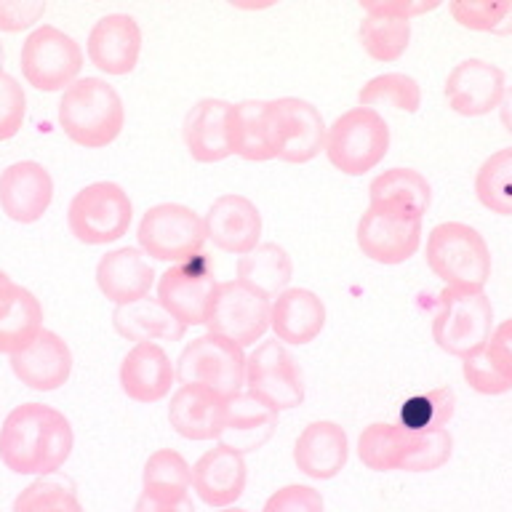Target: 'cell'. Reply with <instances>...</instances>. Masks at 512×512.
<instances>
[{
    "instance_id": "obj_2",
    "label": "cell",
    "mask_w": 512,
    "mask_h": 512,
    "mask_svg": "<svg viewBox=\"0 0 512 512\" xmlns=\"http://www.w3.org/2000/svg\"><path fill=\"white\" fill-rule=\"evenodd\" d=\"M454 454V435L440 424L406 430L390 422L368 424L358 438V456L374 472H432Z\"/></svg>"
},
{
    "instance_id": "obj_36",
    "label": "cell",
    "mask_w": 512,
    "mask_h": 512,
    "mask_svg": "<svg viewBox=\"0 0 512 512\" xmlns=\"http://www.w3.org/2000/svg\"><path fill=\"white\" fill-rule=\"evenodd\" d=\"M358 102L360 107L384 104V107H392V110L414 115L422 107V88L406 72H384V75H376L360 88Z\"/></svg>"
},
{
    "instance_id": "obj_11",
    "label": "cell",
    "mask_w": 512,
    "mask_h": 512,
    "mask_svg": "<svg viewBox=\"0 0 512 512\" xmlns=\"http://www.w3.org/2000/svg\"><path fill=\"white\" fill-rule=\"evenodd\" d=\"M139 248L155 262L179 264L200 254L206 246V224L198 211L182 203H158L144 211L139 230Z\"/></svg>"
},
{
    "instance_id": "obj_18",
    "label": "cell",
    "mask_w": 512,
    "mask_h": 512,
    "mask_svg": "<svg viewBox=\"0 0 512 512\" xmlns=\"http://www.w3.org/2000/svg\"><path fill=\"white\" fill-rule=\"evenodd\" d=\"M54 200V179L38 160H16L0 171V208L16 224H35Z\"/></svg>"
},
{
    "instance_id": "obj_40",
    "label": "cell",
    "mask_w": 512,
    "mask_h": 512,
    "mask_svg": "<svg viewBox=\"0 0 512 512\" xmlns=\"http://www.w3.org/2000/svg\"><path fill=\"white\" fill-rule=\"evenodd\" d=\"M462 376L464 382L480 395H504V392L512 390V382L504 376L488 347H480L478 352L462 358Z\"/></svg>"
},
{
    "instance_id": "obj_37",
    "label": "cell",
    "mask_w": 512,
    "mask_h": 512,
    "mask_svg": "<svg viewBox=\"0 0 512 512\" xmlns=\"http://www.w3.org/2000/svg\"><path fill=\"white\" fill-rule=\"evenodd\" d=\"M14 512H83L75 488L67 478L43 475L14 499Z\"/></svg>"
},
{
    "instance_id": "obj_35",
    "label": "cell",
    "mask_w": 512,
    "mask_h": 512,
    "mask_svg": "<svg viewBox=\"0 0 512 512\" xmlns=\"http://www.w3.org/2000/svg\"><path fill=\"white\" fill-rule=\"evenodd\" d=\"M475 195L491 214L512 216V147L496 150L475 174Z\"/></svg>"
},
{
    "instance_id": "obj_12",
    "label": "cell",
    "mask_w": 512,
    "mask_h": 512,
    "mask_svg": "<svg viewBox=\"0 0 512 512\" xmlns=\"http://www.w3.org/2000/svg\"><path fill=\"white\" fill-rule=\"evenodd\" d=\"M246 392L275 414L302 406L304 376L296 358L278 339L259 342L246 355Z\"/></svg>"
},
{
    "instance_id": "obj_44",
    "label": "cell",
    "mask_w": 512,
    "mask_h": 512,
    "mask_svg": "<svg viewBox=\"0 0 512 512\" xmlns=\"http://www.w3.org/2000/svg\"><path fill=\"white\" fill-rule=\"evenodd\" d=\"M486 347L488 352L494 355L496 363H499V368L504 371V376L512 382V318L502 320V323L494 328V334H491Z\"/></svg>"
},
{
    "instance_id": "obj_25",
    "label": "cell",
    "mask_w": 512,
    "mask_h": 512,
    "mask_svg": "<svg viewBox=\"0 0 512 512\" xmlns=\"http://www.w3.org/2000/svg\"><path fill=\"white\" fill-rule=\"evenodd\" d=\"M227 400L203 384H179L168 403V422L184 440H214L224 435Z\"/></svg>"
},
{
    "instance_id": "obj_42",
    "label": "cell",
    "mask_w": 512,
    "mask_h": 512,
    "mask_svg": "<svg viewBox=\"0 0 512 512\" xmlns=\"http://www.w3.org/2000/svg\"><path fill=\"white\" fill-rule=\"evenodd\" d=\"M323 496L312 486L291 483V486L278 488L275 494L264 502L262 512H323Z\"/></svg>"
},
{
    "instance_id": "obj_45",
    "label": "cell",
    "mask_w": 512,
    "mask_h": 512,
    "mask_svg": "<svg viewBox=\"0 0 512 512\" xmlns=\"http://www.w3.org/2000/svg\"><path fill=\"white\" fill-rule=\"evenodd\" d=\"M134 512H195L190 499L184 502H155V499H147V496H139L134 504Z\"/></svg>"
},
{
    "instance_id": "obj_31",
    "label": "cell",
    "mask_w": 512,
    "mask_h": 512,
    "mask_svg": "<svg viewBox=\"0 0 512 512\" xmlns=\"http://www.w3.org/2000/svg\"><path fill=\"white\" fill-rule=\"evenodd\" d=\"M112 326L128 342H179L187 334V326H182L174 315H168L160 307L158 299H142L126 307H115L112 312Z\"/></svg>"
},
{
    "instance_id": "obj_43",
    "label": "cell",
    "mask_w": 512,
    "mask_h": 512,
    "mask_svg": "<svg viewBox=\"0 0 512 512\" xmlns=\"http://www.w3.org/2000/svg\"><path fill=\"white\" fill-rule=\"evenodd\" d=\"M46 14L43 0H0V32H22Z\"/></svg>"
},
{
    "instance_id": "obj_21",
    "label": "cell",
    "mask_w": 512,
    "mask_h": 512,
    "mask_svg": "<svg viewBox=\"0 0 512 512\" xmlns=\"http://www.w3.org/2000/svg\"><path fill=\"white\" fill-rule=\"evenodd\" d=\"M11 371L35 392L59 390L72 374V352L62 336L43 328L27 347L11 355Z\"/></svg>"
},
{
    "instance_id": "obj_10",
    "label": "cell",
    "mask_w": 512,
    "mask_h": 512,
    "mask_svg": "<svg viewBox=\"0 0 512 512\" xmlns=\"http://www.w3.org/2000/svg\"><path fill=\"white\" fill-rule=\"evenodd\" d=\"M176 379L203 384L227 400L246 390V352L216 334L195 336L176 360Z\"/></svg>"
},
{
    "instance_id": "obj_22",
    "label": "cell",
    "mask_w": 512,
    "mask_h": 512,
    "mask_svg": "<svg viewBox=\"0 0 512 512\" xmlns=\"http://www.w3.org/2000/svg\"><path fill=\"white\" fill-rule=\"evenodd\" d=\"M120 390L136 403H158L171 395L176 382V366L158 342H139L126 352L120 363Z\"/></svg>"
},
{
    "instance_id": "obj_32",
    "label": "cell",
    "mask_w": 512,
    "mask_h": 512,
    "mask_svg": "<svg viewBox=\"0 0 512 512\" xmlns=\"http://www.w3.org/2000/svg\"><path fill=\"white\" fill-rule=\"evenodd\" d=\"M238 280L254 286L256 291H262L264 296L275 299L278 294H283L294 278V262L283 246L278 243H259L254 251L238 256Z\"/></svg>"
},
{
    "instance_id": "obj_14",
    "label": "cell",
    "mask_w": 512,
    "mask_h": 512,
    "mask_svg": "<svg viewBox=\"0 0 512 512\" xmlns=\"http://www.w3.org/2000/svg\"><path fill=\"white\" fill-rule=\"evenodd\" d=\"M272 126H275V160L283 163H310L326 150L328 126L318 107L299 96L272 99Z\"/></svg>"
},
{
    "instance_id": "obj_39",
    "label": "cell",
    "mask_w": 512,
    "mask_h": 512,
    "mask_svg": "<svg viewBox=\"0 0 512 512\" xmlns=\"http://www.w3.org/2000/svg\"><path fill=\"white\" fill-rule=\"evenodd\" d=\"M278 422V414L267 408L262 400H256L251 392H238L227 398L224 408V432H270Z\"/></svg>"
},
{
    "instance_id": "obj_13",
    "label": "cell",
    "mask_w": 512,
    "mask_h": 512,
    "mask_svg": "<svg viewBox=\"0 0 512 512\" xmlns=\"http://www.w3.org/2000/svg\"><path fill=\"white\" fill-rule=\"evenodd\" d=\"M214 264L203 251L171 264L158 278L160 307L174 315L182 326H206L208 307L216 291Z\"/></svg>"
},
{
    "instance_id": "obj_41",
    "label": "cell",
    "mask_w": 512,
    "mask_h": 512,
    "mask_svg": "<svg viewBox=\"0 0 512 512\" xmlns=\"http://www.w3.org/2000/svg\"><path fill=\"white\" fill-rule=\"evenodd\" d=\"M27 115V96L19 80L0 70V142L14 139Z\"/></svg>"
},
{
    "instance_id": "obj_4",
    "label": "cell",
    "mask_w": 512,
    "mask_h": 512,
    "mask_svg": "<svg viewBox=\"0 0 512 512\" xmlns=\"http://www.w3.org/2000/svg\"><path fill=\"white\" fill-rule=\"evenodd\" d=\"M427 267L446 288L486 291L491 278V248L475 227L440 222L427 235Z\"/></svg>"
},
{
    "instance_id": "obj_47",
    "label": "cell",
    "mask_w": 512,
    "mask_h": 512,
    "mask_svg": "<svg viewBox=\"0 0 512 512\" xmlns=\"http://www.w3.org/2000/svg\"><path fill=\"white\" fill-rule=\"evenodd\" d=\"M14 286H16L14 280L8 278L6 272L0 270V307L8 302V296H11V291H14Z\"/></svg>"
},
{
    "instance_id": "obj_30",
    "label": "cell",
    "mask_w": 512,
    "mask_h": 512,
    "mask_svg": "<svg viewBox=\"0 0 512 512\" xmlns=\"http://www.w3.org/2000/svg\"><path fill=\"white\" fill-rule=\"evenodd\" d=\"M430 203V182L414 168H387L368 187V206L392 208V211L414 216V219H424Z\"/></svg>"
},
{
    "instance_id": "obj_34",
    "label": "cell",
    "mask_w": 512,
    "mask_h": 512,
    "mask_svg": "<svg viewBox=\"0 0 512 512\" xmlns=\"http://www.w3.org/2000/svg\"><path fill=\"white\" fill-rule=\"evenodd\" d=\"M43 331V307L32 291L14 286L8 302L0 307V355H14Z\"/></svg>"
},
{
    "instance_id": "obj_48",
    "label": "cell",
    "mask_w": 512,
    "mask_h": 512,
    "mask_svg": "<svg viewBox=\"0 0 512 512\" xmlns=\"http://www.w3.org/2000/svg\"><path fill=\"white\" fill-rule=\"evenodd\" d=\"M216 512H248V510H243V507H235V504H232V507H224V510H216Z\"/></svg>"
},
{
    "instance_id": "obj_15",
    "label": "cell",
    "mask_w": 512,
    "mask_h": 512,
    "mask_svg": "<svg viewBox=\"0 0 512 512\" xmlns=\"http://www.w3.org/2000/svg\"><path fill=\"white\" fill-rule=\"evenodd\" d=\"M422 219L368 206L358 222V248L376 264H403L422 246Z\"/></svg>"
},
{
    "instance_id": "obj_24",
    "label": "cell",
    "mask_w": 512,
    "mask_h": 512,
    "mask_svg": "<svg viewBox=\"0 0 512 512\" xmlns=\"http://www.w3.org/2000/svg\"><path fill=\"white\" fill-rule=\"evenodd\" d=\"M350 459V440L342 424L310 422L299 432L294 443L296 470L312 480H331L347 467Z\"/></svg>"
},
{
    "instance_id": "obj_9",
    "label": "cell",
    "mask_w": 512,
    "mask_h": 512,
    "mask_svg": "<svg viewBox=\"0 0 512 512\" xmlns=\"http://www.w3.org/2000/svg\"><path fill=\"white\" fill-rule=\"evenodd\" d=\"M270 296L256 291L243 280L232 278L219 283L208 307L206 328L238 347H256L270 328Z\"/></svg>"
},
{
    "instance_id": "obj_7",
    "label": "cell",
    "mask_w": 512,
    "mask_h": 512,
    "mask_svg": "<svg viewBox=\"0 0 512 512\" xmlns=\"http://www.w3.org/2000/svg\"><path fill=\"white\" fill-rule=\"evenodd\" d=\"M134 219V203L115 182H94L75 192L67 208V227L72 238L86 246H107L128 232Z\"/></svg>"
},
{
    "instance_id": "obj_16",
    "label": "cell",
    "mask_w": 512,
    "mask_h": 512,
    "mask_svg": "<svg viewBox=\"0 0 512 512\" xmlns=\"http://www.w3.org/2000/svg\"><path fill=\"white\" fill-rule=\"evenodd\" d=\"M507 91V78L496 64L486 59H464L448 72L446 94L448 107L464 118H483L499 104Z\"/></svg>"
},
{
    "instance_id": "obj_19",
    "label": "cell",
    "mask_w": 512,
    "mask_h": 512,
    "mask_svg": "<svg viewBox=\"0 0 512 512\" xmlns=\"http://www.w3.org/2000/svg\"><path fill=\"white\" fill-rule=\"evenodd\" d=\"M248 483V467L243 451L230 443H216L192 464V491L214 510H224L238 502Z\"/></svg>"
},
{
    "instance_id": "obj_26",
    "label": "cell",
    "mask_w": 512,
    "mask_h": 512,
    "mask_svg": "<svg viewBox=\"0 0 512 512\" xmlns=\"http://www.w3.org/2000/svg\"><path fill=\"white\" fill-rule=\"evenodd\" d=\"M270 328L283 344L315 342L326 328V304L310 288H286L270 304Z\"/></svg>"
},
{
    "instance_id": "obj_38",
    "label": "cell",
    "mask_w": 512,
    "mask_h": 512,
    "mask_svg": "<svg viewBox=\"0 0 512 512\" xmlns=\"http://www.w3.org/2000/svg\"><path fill=\"white\" fill-rule=\"evenodd\" d=\"M448 11L464 30L512 35V0H454Z\"/></svg>"
},
{
    "instance_id": "obj_20",
    "label": "cell",
    "mask_w": 512,
    "mask_h": 512,
    "mask_svg": "<svg viewBox=\"0 0 512 512\" xmlns=\"http://www.w3.org/2000/svg\"><path fill=\"white\" fill-rule=\"evenodd\" d=\"M86 54L99 72L123 78L142 56V27L128 14L102 16L88 32Z\"/></svg>"
},
{
    "instance_id": "obj_3",
    "label": "cell",
    "mask_w": 512,
    "mask_h": 512,
    "mask_svg": "<svg viewBox=\"0 0 512 512\" xmlns=\"http://www.w3.org/2000/svg\"><path fill=\"white\" fill-rule=\"evenodd\" d=\"M56 118L72 142L86 150H102L115 142L126 126V107L107 80L78 78L62 91Z\"/></svg>"
},
{
    "instance_id": "obj_8",
    "label": "cell",
    "mask_w": 512,
    "mask_h": 512,
    "mask_svg": "<svg viewBox=\"0 0 512 512\" xmlns=\"http://www.w3.org/2000/svg\"><path fill=\"white\" fill-rule=\"evenodd\" d=\"M19 64L24 80L32 88L46 94L67 91L83 70V48L54 24H40L22 43Z\"/></svg>"
},
{
    "instance_id": "obj_29",
    "label": "cell",
    "mask_w": 512,
    "mask_h": 512,
    "mask_svg": "<svg viewBox=\"0 0 512 512\" xmlns=\"http://www.w3.org/2000/svg\"><path fill=\"white\" fill-rule=\"evenodd\" d=\"M360 6L366 11L358 27L363 51L376 62H398L411 43V19L387 11L384 0H363Z\"/></svg>"
},
{
    "instance_id": "obj_23",
    "label": "cell",
    "mask_w": 512,
    "mask_h": 512,
    "mask_svg": "<svg viewBox=\"0 0 512 512\" xmlns=\"http://www.w3.org/2000/svg\"><path fill=\"white\" fill-rule=\"evenodd\" d=\"M155 280L158 275L139 248H115L96 262V286L115 307L147 299Z\"/></svg>"
},
{
    "instance_id": "obj_28",
    "label": "cell",
    "mask_w": 512,
    "mask_h": 512,
    "mask_svg": "<svg viewBox=\"0 0 512 512\" xmlns=\"http://www.w3.org/2000/svg\"><path fill=\"white\" fill-rule=\"evenodd\" d=\"M230 147L232 155L248 163L275 160V126H272L270 102L248 99V102L232 104Z\"/></svg>"
},
{
    "instance_id": "obj_27",
    "label": "cell",
    "mask_w": 512,
    "mask_h": 512,
    "mask_svg": "<svg viewBox=\"0 0 512 512\" xmlns=\"http://www.w3.org/2000/svg\"><path fill=\"white\" fill-rule=\"evenodd\" d=\"M230 110L224 99H200L184 118V147L198 163H222L232 155Z\"/></svg>"
},
{
    "instance_id": "obj_17",
    "label": "cell",
    "mask_w": 512,
    "mask_h": 512,
    "mask_svg": "<svg viewBox=\"0 0 512 512\" xmlns=\"http://www.w3.org/2000/svg\"><path fill=\"white\" fill-rule=\"evenodd\" d=\"M206 240L224 254L243 256L262 243V214L254 200L238 192L216 198L203 216Z\"/></svg>"
},
{
    "instance_id": "obj_46",
    "label": "cell",
    "mask_w": 512,
    "mask_h": 512,
    "mask_svg": "<svg viewBox=\"0 0 512 512\" xmlns=\"http://www.w3.org/2000/svg\"><path fill=\"white\" fill-rule=\"evenodd\" d=\"M499 118H502V126L512 134V86H507V91H504V99L499 104Z\"/></svg>"
},
{
    "instance_id": "obj_5",
    "label": "cell",
    "mask_w": 512,
    "mask_h": 512,
    "mask_svg": "<svg viewBox=\"0 0 512 512\" xmlns=\"http://www.w3.org/2000/svg\"><path fill=\"white\" fill-rule=\"evenodd\" d=\"M390 150V126L374 107H352L328 126L326 155L336 171L363 176Z\"/></svg>"
},
{
    "instance_id": "obj_33",
    "label": "cell",
    "mask_w": 512,
    "mask_h": 512,
    "mask_svg": "<svg viewBox=\"0 0 512 512\" xmlns=\"http://www.w3.org/2000/svg\"><path fill=\"white\" fill-rule=\"evenodd\" d=\"M192 467L174 448H158L144 462L142 496L155 502H184L190 499Z\"/></svg>"
},
{
    "instance_id": "obj_6",
    "label": "cell",
    "mask_w": 512,
    "mask_h": 512,
    "mask_svg": "<svg viewBox=\"0 0 512 512\" xmlns=\"http://www.w3.org/2000/svg\"><path fill=\"white\" fill-rule=\"evenodd\" d=\"M494 334V307L486 291L443 288L440 307L432 318V339L454 358H467L486 347Z\"/></svg>"
},
{
    "instance_id": "obj_1",
    "label": "cell",
    "mask_w": 512,
    "mask_h": 512,
    "mask_svg": "<svg viewBox=\"0 0 512 512\" xmlns=\"http://www.w3.org/2000/svg\"><path fill=\"white\" fill-rule=\"evenodd\" d=\"M70 419L46 403H22L0 427V462L16 475H54L70 459Z\"/></svg>"
}]
</instances>
